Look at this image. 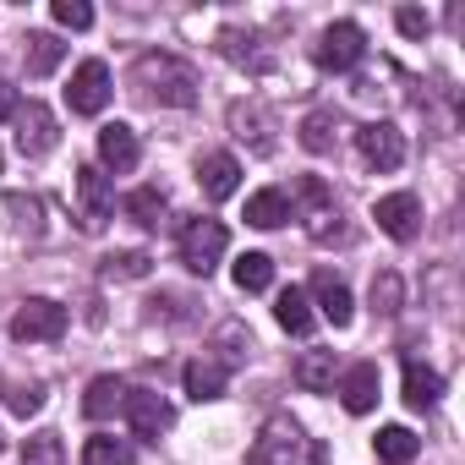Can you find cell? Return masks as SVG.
<instances>
[{"label":"cell","mask_w":465,"mask_h":465,"mask_svg":"<svg viewBox=\"0 0 465 465\" xmlns=\"http://www.w3.org/2000/svg\"><path fill=\"white\" fill-rule=\"evenodd\" d=\"M132 88H137L143 104H159V110H192V104H197V72H192L181 55H164V50L137 55Z\"/></svg>","instance_id":"obj_1"},{"label":"cell","mask_w":465,"mask_h":465,"mask_svg":"<svg viewBox=\"0 0 465 465\" xmlns=\"http://www.w3.org/2000/svg\"><path fill=\"white\" fill-rule=\"evenodd\" d=\"M252 465H323V454L296 416H269L252 443Z\"/></svg>","instance_id":"obj_2"},{"label":"cell","mask_w":465,"mask_h":465,"mask_svg":"<svg viewBox=\"0 0 465 465\" xmlns=\"http://www.w3.org/2000/svg\"><path fill=\"white\" fill-rule=\"evenodd\" d=\"M72 197H77V224L88 230V236H99V230L115 219V186L99 164H83L77 181H72Z\"/></svg>","instance_id":"obj_3"},{"label":"cell","mask_w":465,"mask_h":465,"mask_svg":"<svg viewBox=\"0 0 465 465\" xmlns=\"http://www.w3.org/2000/svg\"><path fill=\"white\" fill-rule=\"evenodd\" d=\"M224 247H230V230H224L219 219H186V224H181V263H186L192 274L208 280V274L219 269Z\"/></svg>","instance_id":"obj_4"},{"label":"cell","mask_w":465,"mask_h":465,"mask_svg":"<svg viewBox=\"0 0 465 465\" xmlns=\"http://www.w3.org/2000/svg\"><path fill=\"white\" fill-rule=\"evenodd\" d=\"M61 334H66V307L50 296H34L12 312V340H23V345H50Z\"/></svg>","instance_id":"obj_5"},{"label":"cell","mask_w":465,"mask_h":465,"mask_svg":"<svg viewBox=\"0 0 465 465\" xmlns=\"http://www.w3.org/2000/svg\"><path fill=\"white\" fill-rule=\"evenodd\" d=\"M361 55H367V34H361L356 23H329V28L318 34V45H312V61H318L323 72H351Z\"/></svg>","instance_id":"obj_6"},{"label":"cell","mask_w":465,"mask_h":465,"mask_svg":"<svg viewBox=\"0 0 465 465\" xmlns=\"http://www.w3.org/2000/svg\"><path fill=\"white\" fill-rule=\"evenodd\" d=\"M110 94H115V83H110V66H104V61H83V66L72 72L66 104H72V115H99V110L110 104Z\"/></svg>","instance_id":"obj_7"},{"label":"cell","mask_w":465,"mask_h":465,"mask_svg":"<svg viewBox=\"0 0 465 465\" xmlns=\"http://www.w3.org/2000/svg\"><path fill=\"white\" fill-rule=\"evenodd\" d=\"M356 148H361V159L372 164V170H400L405 164V132L394 126V121H367L361 132H356Z\"/></svg>","instance_id":"obj_8"},{"label":"cell","mask_w":465,"mask_h":465,"mask_svg":"<svg viewBox=\"0 0 465 465\" xmlns=\"http://www.w3.org/2000/svg\"><path fill=\"white\" fill-rule=\"evenodd\" d=\"M121 411H126V421H132V432H137V438H164V432L175 427V405H170V400H159L153 389H126Z\"/></svg>","instance_id":"obj_9"},{"label":"cell","mask_w":465,"mask_h":465,"mask_svg":"<svg viewBox=\"0 0 465 465\" xmlns=\"http://www.w3.org/2000/svg\"><path fill=\"white\" fill-rule=\"evenodd\" d=\"M334 394H340V405H345L351 416H367V411L378 405V394H383V372H378V361H351V367L340 372Z\"/></svg>","instance_id":"obj_10"},{"label":"cell","mask_w":465,"mask_h":465,"mask_svg":"<svg viewBox=\"0 0 465 465\" xmlns=\"http://www.w3.org/2000/svg\"><path fill=\"white\" fill-rule=\"evenodd\" d=\"M372 219H378V230H383L389 242H416V230H421V203H416L411 192H389V197L372 203Z\"/></svg>","instance_id":"obj_11"},{"label":"cell","mask_w":465,"mask_h":465,"mask_svg":"<svg viewBox=\"0 0 465 465\" xmlns=\"http://www.w3.org/2000/svg\"><path fill=\"white\" fill-rule=\"evenodd\" d=\"M12 121H17V148H23L28 159H45V153L55 148V137H61V132H55V115H50L39 99H28V110L17 104Z\"/></svg>","instance_id":"obj_12"},{"label":"cell","mask_w":465,"mask_h":465,"mask_svg":"<svg viewBox=\"0 0 465 465\" xmlns=\"http://www.w3.org/2000/svg\"><path fill=\"white\" fill-rule=\"evenodd\" d=\"M307 302H318V312L334 323V329H345L351 318H356V302H351V285L334 274V269H318L312 274V285H307Z\"/></svg>","instance_id":"obj_13"},{"label":"cell","mask_w":465,"mask_h":465,"mask_svg":"<svg viewBox=\"0 0 465 465\" xmlns=\"http://www.w3.org/2000/svg\"><path fill=\"white\" fill-rule=\"evenodd\" d=\"M137 159H143V143H137V132H132L126 121H110V126L99 132V170H115V175H126V170H137Z\"/></svg>","instance_id":"obj_14"},{"label":"cell","mask_w":465,"mask_h":465,"mask_svg":"<svg viewBox=\"0 0 465 465\" xmlns=\"http://www.w3.org/2000/svg\"><path fill=\"white\" fill-rule=\"evenodd\" d=\"M197 186H203L208 203L236 197V186H242V164L230 159V153H203V159H197Z\"/></svg>","instance_id":"obj_15"},{"label":"cell","mask_w":465,"mask_h":465,"mask_svg":"<svg viewBox=\"0 0 465 465\" xmlns=\"http://www.w3.org/2000/svg\"><path fill=\"white\" fill-rule=\"evenodd\" d=\"M230 126H236V137H242V143H252L258 153H269V148H274V121H269V110H263L258 99L230 104Z\"/></svg>","instance_id":"obj_16"},{"label":"cell","mask_w":465,"mask_h":465,"mask_svg":"<svg viewBox=\"0 0 465 465\" xmlns=\"http://www.w3.org/2000/svg\"><path fill=\"white\" fill-rule=\"evenodd\" d=\"M296 383H302L307 394H334V383H340L334 351H307V356L296 361Z\"/></svg>","instance_id":"obj_17"},{"label":"cell","mask_w":465,"mask_h":465,"mask_svg":"<svg viewBox=\"0 0 465 465\" xmlns=\"http://www.w3.org/2000/svg\"><path fill=\"white\" fill-rule=\"evenodd\" d=\"M224 383H230V367L224 361H213V356H197L192 367H186V394L203 405V400H219L224 394Z\"/></svg>","instance_id":"obj_18"},{"label":"cell","mask_w":465,"mask_h":465,"mask_svg":"<svg viewBox=\"0 0 465 465\" xmlns=\"http://www.w3.org/2000/svg\"><path fill=\"white\" fill-rule=\"evenodd\" d=\"M285 219H291V197H285L280 186H263V192L247 197V224H258V230H280Z\"/></svg>","instance_id":"obj_19"},{"label":"cell","mask_w":465,"mask_h":465,"mask_svg":"<svg viewBox=\"0 0 465 465\" xmlns=\"http://www.w3.org/2000/svg\"><path fill=\"white\" fill-rule=\"evenodd\" d=\"M274 318H280V329H285V334H312V323H318V312H312V302H307V291H302V285L280 291Z\"/></svg>","instance_id":"obj_20"},{"label":"cell","mask_w":465,"mask_h":465,"mask_svg":"<svg viewBox=\"0 0 465 465\" xmlns=\"http://www.w3.org/2000/svg\"><path fill=\"white\" fill-rule=\"evenodd\" d=\"M438 394H443V378L411 356V361H405V405H411V411H432Z\"/></svg>","instance_id":"obj_21"},{"label":"cell","mask_w":465,"mask_h":465,"mask_svg":"<svg viewBox=\"0 0 465 465\" xmlns=\"http://www.w3.org/2000/svg\"><path fill=\"white\" fill-rule=\"evenodd\" d=\"M23 61H28V77H50L66 61V45L55 34H28L23 39Z\"/></svg>","instance_id":"obj_22"},{"label":"cell","mask_w":465,"mask_h":465,"mask_svg":"<svg viewBox=\"0 0 465 465\" xmlns=\"http://www.w3.org/2000/svg\"><path fill=\"white\" fill-rule=\"evenodd\" d=\"M230 280H236V291L258 296V291H269V285H274V258H269V252H242V258H236V269H230Z\"/></svg>","instance_id":"obj_23"},{"label":"cell","mask_w":465,"mask_h":465,"mask_svg":"<svg viewBox=\"0 0 465 465\" xmlns=\"http://www.w3.org/2000/svg\"><path fill=\"white\" fill-rule=\"evenodd\" d=\"M372 449H378V460H383V465H411V460H416V449H421V438H416L411 427H383V432L372 438Z\"/></svg>","instance_id":"obj_24"},{"label":"cell","mask_w":465,"mask_h":465,"mask_svg":"<svg viewBox=\"0 0 465 465\" xmlns=\"http://www.w3.org/2000/svg\"><path fill=\"white\" fill-rule=\"evenodd\" d=\"M121 208H126V219H132V224L153 230V224L164 219V208H170V203H164V192H159V186H137V192H126V203H121Z\"/></svg>","instance_id":"obj_25"},{"label":"cell","mask_w":465,"mask_h":465,"mask_svg":"<svg viewBox=\"0 0 465 465\" xmlns=\"http://www.w3.org/2000/svg\"><path fill=\"white\" fill-rule=\"evenodd\" d=\"M121 400H126V383L104 372V378H94V383H88V394H83V416H94V421H104V416H110V411H115Z\"/></svg>","instance_id":"obj_26"},{"label":"cell","mask_w":465,"mask_h":465,"mask_svg":"<svg viewBox=\"0 0 465 465\" xmlns=\"http://www.w3.org/2000/svg\"><path fill=\"white\" fill-rule=\"evenodd\" d=\"M23 465H61L66 460V443H61V432H34V438H23Z\"/></svg>","instance_id":"obj_27"},{"label":"cell","mask_w":465,"mask_h":465,"mask_svg":"<svg viewBox=\"0 0 465 465\" xmlns=\"http://www.w3.org/2000/svg\"><path fill=\"white\" fill-rule=\"evenodd\" d=\"M137 454H132V443H121V438H88L83 443V465H132Z\"/></svg>","instance_id":"obj_28"},{"label":"cell","mask_w":465,"mask_h":465,"mask_svg":"<svg viewBox=\"0 0 465 465\" xmlns=\"http://www.w3.org/2000/svg\"><path fill=\"white\" fill-rule=\"evenodd\" d=\"M302 148H307V153H329V148H334V115H329V110H312V115L302 121Z\"/></svg>","instance_id":"obj_29"},{"label":"cell","mask_w":465,"mask_h":465,"mask_svg":"<svg viewBox=\"0 0 465 465\" xmlns=\"http://www.w3.org/2000/svg\"><path fill=\"white\" fill-rule=\"evenodd\" d=\"M400 302H405V285H400V274H394V269L372 274V312L394 318V312H400Z\"/></svg>","instance_id":"obj_30"},{"label":"cell","mask_w":465,"mask_h":465,"mask_svg":"<svg viewBox=\"0 0 465 465\" xmlns=\"http://www.w3.org/2000/svg\"><path fill=\"white\" fill-rule=\"evenodd\" d=\"M148 269H153L148 252H121V258L104 263V280H148Z\"/></svg>","instance_id":"obj_31"},{"label":"cell","mask_w":465,"mask_h":465,"mask_svg":"<svg viewBox=\"0 0 465 465\" xmlns=\"http://www.w3.org/2000/svg\"><path fill=\"white\" fill-rule=\"evenodd\" d=\"M55 23L61 28H72V34H83V28H94V6H88V0H55Z\"/></svg>","instance_id":"obj_32"},{"label":"cell","mask_w":465,"mask_h":465,"mask_svg":"<svg viewBox=\"0 0 465 465\" xmlns=\"http://www.w3.org/2000/svg\"><path fill=\"white\" fill-rule=\"evenodd\" d=\"M394 23H400V34H405V39H421V34L432 28V17H427V12H416V6H400V12H394Z\"/></svg>","instance_id":"obj_33"},{"label":"cell","mask_w":465,"mask_h":465,"mask_svg":"<svg viewBox=\"0 0 465 465\" xmlns=\"http://www.w3.org/2000/svg\"><path fill=\"white\" fill-rule=\"evenodd\" d=\"M39 405H45V389H17V394H12V411H17V416H34Z\"/></svg>","instance_id":"obj_34"},{"label":"cell","mask_w":465,"mask_h":465,"mask_svg":"<svg viewBox=\"0 0 465 465\" xmlns=\"http://www.w3.org/2000/svg\"><path fill=\"white\" fill-rule=\"evenodd\" d=\"M17 115V94H12V83L0 77V121H12Z\"/></svg>","instance_id":"obj_35"},{"label":"cell","mask_w":465,"mask_h":465,"mask_svg":"<svg viewBox=\"0 0 465 465\" xmlns=\"http://www.w3.org/2000/svg\"><path fill=\"white\" fill-rule=\"evenodd\" d=\"M0 170H6V159H0Z\"/></svg>","instance_id":"obj_36"}]
</instances>
